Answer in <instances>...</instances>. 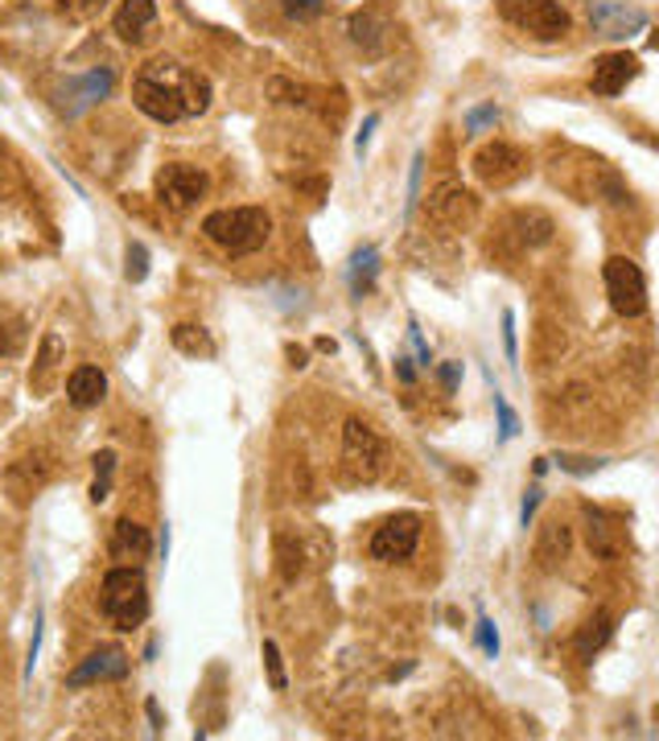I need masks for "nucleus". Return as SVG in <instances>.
<instances>
[{"label": "nucleus", "instance_id": "nucleus-1", "mask_svg": "<svg viewBox=\"0 0 659 741\" xmlns=\"http://www.w3.org/2000/svg\"><path fill=\"white\" fill-rule=\"evenodd\" d=\"M132 104L157 124H178L210 108V78L178 58H149L132 78Z\"/></svg>", "mask_w": 659, "mask_h": 741}, {"label": "nucleus", "instance_id": "nucleus-2", "mask_svg": "<svg viewBox=\"0 0 659 741\" xmlns=\"http://www.w3.org/2000/svg\"><path fill=\"white\" fill-rule=\"evenodd\" d=\"M203 235L227 256H252L260 252L272 235V219L264 206H231V210H210L203 219Z\"/></svg>", "mask_w": 659, "mask_h": 741}, {"label": "nucleus", "instance_id": "nucleus-3", "mask_svg": "<svg viewBox=\"0 0 659 741\" xmlns=\"http://www.w3.org/2000/svg\"><path fill=\"white\" fill-rule=\"evenodd\" d=\"M99 614L115 630H136L149 618V585L136 564H115L99 585Z\"/></svg>", "mask_w": 659, "mask_h": 741}, {"label": "nucleus", "instance_id": "nucleus-4", "mask_svg": "<svg viewBox=\"0 0 659 741\" xmlns=\"http://www.w3.org/2000/svg\"><path fill=\"white\" fill-rule=\"evenodd\" d=\"M499 13L515 29L540 37V41H557V37H565L573 29L569 9L557 4V0H499Z\"/></svg>", "mask_w": 659, "mask_h": 741}, {"label": "nucleus", "instance_id": "nucleus-5", "mask_svg": "<svg viewBox=\"0 0 659 741\" xmlns=\"http://www.w3.org/2000/svg\"><path fill=\"white\" fill-rule=\"evenodd\" d=\"M602 280L606 296H610V305H614L619 317H639L647 309V280H643V268L635 259L610 256L602 264Z\"/></svg>", "mask_w": 659, "mask_h": 741}, {"label": "nucleus", "instance_id": "nucleus-6", "mask_svg": "<svg viewBox=\"0 0 659 741\" xmlns=\"http://www.w3.org/2000/svg\"><path fill=\"white\" fill-rule=\"evenodd\" d=\"M342 465L358 482L379 478V470H383V441H379L376 428L367 425V421H358V416H351L342 425Z\"/></svg>", "mask_w": 659, "mask_h": 741}, {"label": "nucleus", "instance_id": "nucleus-7", "mask_svg": "<svg viewBox=\"0 0 659 741\" xmlns=\"http://www.w3.org/2000/svg\"><path fill=\"white\" fill-rule=\"evenodd\" d=\"M207 169H198V166H166L161 173H157V182H152V190H157V203L166 206V210H190V206L198 203L203 194H207Z\"/></svg>", "mask_w": 659, "mask_h": 741}, {"label": "nucleus", "instance_id": "nucleus-8", "mask_svg": "<svg viewBox=\"0 0 659 741\" xmlns=\"http://www.w3.org/2000/svg\"><path fill=\"white\" fill-rule=\"evenodd\" d=\"M474 173L490 190H508V185H515L527 173V157L515 145H508V141H495V145L474 153Z\"/></svg>", "mask_w": 659, "mask_h": 741}, {"label": "nucleus", "instance_id": "nucleus-9", "mask_svg": "<svg viewBox=\"0 0 659 741\" xmlns=\"http://www.w3.org/2000/svg\"><path fill=\"white\" fill-rule=\"evenodd\" d=\"M112 83H115V74L108 71V66H95V71L78 74V78H66L54 95V108L62 111L66 120H75V116H83L87 108H95L99 99H108Z\"/></svg>", "mask_w": 659, "mask_h": 741}, {"label": "nucleus", "instance_id": "nucleus-10", "mask_svg": "<svg viewBox=\"0 0 659 741\" xmlns=\"http://www.w3.org/2000/svg\"><path fill=\"white\" fill-rule=\"evenodd\" d=\"M416 544H420V515H413V511L392 515L383 519V527H376V536H371V560H383V564L408 560L416 552Z\"/></svg>", "mask_w": 659, "mask_h": 741}, {"label": "nucleus", "instance_id": "nucleus-11", "mask_svg": "<svg viewBox=\"0 0 659 741\" xmlns=\"http://www.w3.org/2000/svg\"><path fill=\"white\" fill-rule=\"evenodd\" d=\"M589 25H594V34L622 41V37L647 29V13L635 4H622V0H589Z\"/></svg>", "mask_w": 659, "mask_h": 741}, {"label": "nucleus", "instance_id": "nucleus-12", "mask_svg": "<svg viewBox=\"0 0 659 741\" xmlns=\"http://www.w3.org/2000/svg\"><path fill=\"white\" fill-rule=\"evenodd\" d=\"M346 34H351V41H355L367 58H383L388 37H392V17H388L383 4H363V9L351 13V21H346Z\"/></svg>", "mask_w": 659, "mask_h": 741}, {"label": "nucleus", "instance_id": "nucleus-13", "mask_svg": "<svg viewBox=\"0 0 659 741\" xmlns=\"http://www.w3.org/2000/svg\"><path fill=\"white\" fill-rule=\"evenodd\" d=\"M124 676H129V651L99 647V651H91V655H87L71 676H66V688L108 684V680H124Z\"/></svg>", "mask_w": 659, "mask_h": 741}, {"label": "nucleus", "instance_id": "nucleus-14", "mask_svg": "<svg viewBox=\"0 0 659 741\" xmlns=\"http://www.w3.org/2000/svg\"><path fill=\"white\" fill-rule=\"evenodd\" d=\"M639 74V58L619 50V54H602L594 62V95L602 99H614V95L626 92V83Z\"/></svg>", "mask_w": 659, "mask_h": 741}, {"label": "nucleus", "instance_id": "nucleus-15", "mask_svg": "<svg viewBox=\"0 0 659 741\" xmlns=\"http://www.w3.org/2000/svg\"><path fill=\"white\" fill-rule=\"evenodd\" d=\"M157 25V0H120V9H115L112 17V29L120 41H145L149 29Z\"/></svg>", "mask_w": 659, "mask_h": 741}, {"label": "nucleus", "instance_id": "nucleus-16", "mask_svg": "<svg viewBox=\"0 0 659 741\" xmlns=\"http://www.w3.org/2000/svg\"><path fill=\"white\" fill-rule=\"evenodd\" d=\"M108 552H112V560H120V564L149 560V527H141L136 519H115Z\"/></svg>", "mask_w": 659, "mask_h": 741}, {"label": "nucleus", "instance_id": "nucleus-17", "mask_svg": "<svg viewBox=\"0 0 659 741\" xmlns=\"http://www.w3.org/2000/svg\"><path fill=\"white\" fill-rule=\"evenodd\" d=\"M429 210H434L437 222H450V227H462V222L474 219V198L462 190L457 182H441L429 194Z\"/></svg>", "mask_w": 659, "mask_h": 741}, {"label": "nucleus", "instance_id": "nucleus-18", "mask_svg": "<svg viewBox=\"0 0 659 741\" xmlns=\"http://www.w3.org/2000/svg\"><path fill=\"white\" fill-rule=\"evenodd\" d=\"M108 396V375L99 367H75L66 379V400L75 408H95Z\"/></svg>", "mask_w": 659, "mask_h": 741}, {"label": "nucleus", "instance_id": "nucleus-19", "mask_svg": "<svg viewBox=\"0 0 659 741\" xmlns=\"http://www.w3.org/2000/svg\"><path fill=\"white\" fill-rule=\"evenodd\" d=\"M569 544H573V532H569V523H561V519H552V523H545V532H540V539H536V560H540V569H557V564H565L569 560Z\"/></svg>", "mask_w": 659, "mask_h": 741}, {"label": "nucleus", "instance_id": "nucleus-20", "mask_svg": "<svg viewBox=\"0 0 659 741\" xmlns=\"http://www.w3.org/2000/svg\"><path fill=\"white\" fill-rule=\"evenodd\" d=\"M585 536H589V552L602 556V560H614L622 552V539L614 532V523L598 507H585Z\"/></svg>", "mask_w": 659, "mask_h": 741}, {"label": "nucleus", "instance_id": "nucleus-21", "mask_svg": "<svg viewBox=\"0 0 659 741\" xmlns=\"http://www.w3.org/2000/svg\"><path fill=\"white\" fill-rule=\"evenodd\" d=\"M376 277H379V247H358L355 256H351V268H346V284H351V293L355 296H367L376 289Z\"/></svg>", "mask_w": 659, "mask_h": 741}, {"label": "nucleus", "instance_id": "nucleus-22", "mask_svg": "<svg viewBox=\"0 0 659 741\" xmlns=\"http://www.w3.org/2000/svg\"><path fill=\"white\" fill-rule=\"evenodd\" d=\"M610 634H614V618L606 610H598L594 618H585V627L577 630V655H582V659H594V655L610 643Z\"/></svg>", "mask_w": 659, "mask_h": 741}, {"label": "nucleus", "instance_id": "nucleus-23", "mask_svg": "<svg viewBox=\"0 0 659 741\" xmlns=\"http://www.w3.org/2000/svg\"><path fill=\"white\" fill-rule=\"evenodd\" d=\"M170 342L178 347L182 354H190V359H210L215 354V338H210L203 326H190V321H182V326H173L170 330Z\"/></svg>", "mask_w": 659, "mask_h": 741}, {"label": "nucleus", "instance_id": "nucleus-24", "mask_svg": "<svg viewBox=\"0 0 659 741\" xmlns=\"http://www.w3.org/2000/svg\"><path fill=\"white\" fill-rule=\"evenodd\" d=\"M95 482H91V502H108L112 495V474H115V449H103L95 453Z\"/></svg>", "mask_w": 659, "mask_h": 741}, {"label": "nucleus", "instance_id": "nucleus-25", "mask_svg": "<svg viewBox=\"0 0 659 741\" xmlns=\"http://www.w3.org/2000/svg\"><path fill=\"white\" fill-rule=\"evenodd\" d=\"M264 667H268V684L272 692H284L289 688V676H284V664H281V647H277V639H264Z\"/></svg>", "mask_w": 659, "mask_h": 741}, {"label": "nucleus", "instance_id": "nucleus-26", "mask_svg": "<svg viewBox=\"0 0 659 741\" xmlns=\"http://www.w3.org/2000/svg\"><path fill=\"white\" fill-rule=\"evenodd\" d=\"M21 347H25V326H21V317L0 321V354L13 359V354H21Z\"/></svg>", "mask_w": 659, "mask_h": 741}, {"label": "nucleus", "instance_id": "nucleus-27", "mask_svg": "<svg viewBox=\"0 0 659 741\" xmlns=\"http://www.w3.org/2000/svg\"><path fill=\"white\" fill-rule=\"evenodd\" d=\"M129 264H124V277L132 280V284H141V280L149 277V247L145 243H129Z\"/></svg>", "mask_w": 659, "mask_h": 741}, {"label": "nucleus", "instance_id": "nucleus-28", "mask_svg": "<svg viewBox=\"0 0 659 741\" xmlns=\"http://www.w3.org/2000/svg\"><path fill=\"white\" fill-rule=\"evenodd\" d=\"M495 412H499V441H511L520 433V416L511 412L508 396H499V391H495Z\"/></svg>", "mask_w": 659, "mask_h": 741}, {"label": "nucleus", "instance_id": "nucleus-29", "mask_svg": "<svg viewBox=\"0 0 659 741\" xmlns=\"http://www.w3.org/2000/svg\"><path fill=\"white\" fill-rule=\"evenodd\" d=\"M58 354H62V338H58V333H46V338H41V354H38V384L54 370Z\"/></svg>", "mask_w": 659, "mask_h": 741}, {"label": "nucleus", "instance_id": "nucleus-30", "mask_svg": "<svg viewBox=\"0 0 659 741\" xmlns=\"http://www.w3.org/2000/svg\"><path fill=\"white\" fill-rule=\"evenodd\" d=\"M495 124H499V108H495V104H483V108L466 111V132H471V136H478L483 129H495Z\"/></svg>", "mask_w": 659, "mask_h": 741}, {"label": "nucleus", "instance_id": "nucleus-31", "mask_svg": "<svg viewBox=\"0 0 659 741\" xmlns=\"http://www.w3.org/2000/svg\"><path fill=\"white\" fill-rule=\"evenodd\" d=\"M103 4H108V0H58V13L87 21V17H95V13H103Z\"/></svg>", "mask_w": 659, "mask_h": 741}, {"label": "nucleus", "instance_id": "nucleus-32", "mask_svg": "<svg viewBox=\"0 0 659 741\" xmlns=\"http://www.w3.org/2000/svg\"><path fill=\"white\" fill-rule=\"evenodd\" d=\"M557 465H561L565 474H598L606 462H602V458H577V453H561V458H557Z\"/></svg>", "mask_w": 659, "mask_h": 741}, {"label": "nucleus", "instance_id": "nucleus-33", "mask_svg": "<svg viewBox=\"0 0 659 741\" xmlns=\"http://www.w3.org/2000/svg\"><path fill=\"white\" fill-rule=\"evenodd\" d=\"M326 9V0H284V17L289 21H314Z\"/></svg>", "mask_w": 659, "mask_h": 741}, {"label": "nucleus", "instance_id": "nucleus-34", "mask_svg": "<svg viewBox=\"0 0 659 741\" xmlns=\"http://www.w3.org/2000/svg\"><path fill=\"white\" fill-rule=\"evenodd\" d=\"M478 647H483L487 659H499V630H495L490 618H478Z\"/></svg>", "mask_w": 659, "mask_h": 741}, {"label": "nucleus", "instance_id": "nucleus-35", "mask_svg": "<svg viewBox=\"0 0 659 741\" xmlns=\"http://www.w3.org/2000/svg\"><path fill=\"white\" fill-rule=\"evenodd\" d=\"M540 499H545V490H540V486H532L524 507H520V527H532V519H536V511H540Z\"/></svg>", "mask_w": 659, "mask_h": 741}, {"label": "nucleus", "instance_id": "nucleus-36", "mask_svg": "<svg viewBox=\"0 0 659 741\" xmlns=\"http://www.w3.org/2000/svg\"><path fill=\"white\" fill-rule=\"evenodd\" d=\"M503 347H508V359L520 363V338H515V314H503Z\"/></svg>", "mask_w": 659, "mask_h": 741}, {"label": "nucleus", "instance_id": "nucleus-37", "mask_svg": "<svg viewBox=\"0 0 659 741\" xmlns=\"http://www.w3.org/2000/svg\"><path fill=\"white\" fill-rule=\"evenodd\" d=\"M408 342H413V351H416V367H434V354H429V347H425V338H420V330H416V321L408 326Z\"/></svg>", "mask_w": 659, "mask_h": 741}, {"label": "nucleus", "instance_id": "nucleus-38", "mask_svg": "<svg viewBox=\"0 0 659 741\" xmlns=\"http://www.w3.org/2000/svg\"><path fill=\"white\" fill-rule=\"evenodd\" d=\"M376 129H379V111H371V116L363 120V129H358V136H355V153H358V157L367 153V145H371V136H376Z\"/></svg>", "mask_w": 659, "mask_h": 741}, {"label": "nucleus", "instance_id": "nucleus-39", "mask_svg": "<svg viewBox=\"0 0 659 741\" xmlns=\"http://www.w3.org/2000/svg\"><path fill=\"white\" fill-rule=\"evenodd\" d=\"M420 166H425V157L416 153V157H413V173H408V210H413L416 198H420Z\"/></svg>", "mask_w": 659, "mask_h": 741}, {"label": "nucleus", "instance_id": "nucleus-40", "mask_svg": "<svg viewBox=\"0 0 659 741\" xmlns=\"http://www.w3.org/2000/svg\"><path fill=\"white\" fill-rule=\"evenodd\" d=\"M38 651H41V614H38V622H34V643H29V659H25V680L34 676V664H38Z\"/></svg>", "mask_w": 659, "mask_h": 741}, {"label": "nucleus", "instance_id": "nucleus-41", "mask_svg": "<svg viewBox=\"0 0 659 741\" xmlns=\"http://www.w3.org/2000/svg\"><path fill=\"white\" fill-rule=\"evenodd\" d=\"M395 379H400V384H416V370L408 354H395Z\"/></svg>", "mask_w": 659, "mask_h": 741}, {"label": "nucleus", "instance_id": "nucleus-42", "mask_svg": "<svg viewBox=\"0 0 659 741\" xmlns=\"http://www.w3.org/2000/svg\"><path fill=\"white\" fill-rule=\"evenodd\" d=\"M457 379H462V363H446V367H441V384H446V391L457 388Z\"/></svg>", "mask_w": 659, "mask_h": 741}, {"label": "nucleus", "instance_id": "nucleus-43", "mask_svg": "<svg viewBox=\"0 0 659 741\" xmlns=\"http://www.w3.org/2000/svg\"><path fill=\"white\" fill-rule=\"evenodd\" d=\"M149 717H152V729H161V713H157V701H149Z\"/></svg>", "mask_w": 659, "mask_h": 741}, {"label": "nucleus", "instance_id": "nucleus-44", "mask_svg": "<svg viewBox=\"0 0 659 741\" xmlns=\"http://www.w3.org/2000/svg\"><path fill=\"white\" fill-rule=\"evenodd\" d=\"M651 50H659V37H651Z\"/></svg>", "mask_w": 659, "mask_h": 741}]
</instances>
